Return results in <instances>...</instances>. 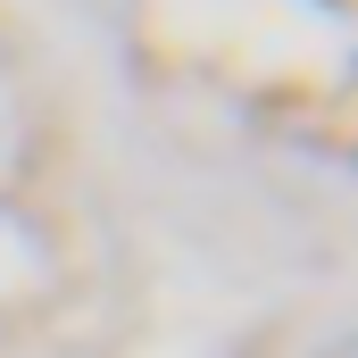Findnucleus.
<instances>
[{
    "mask_svg": "<svg viewBox=\"0 0 358 358\" xmlns=\"http://www.w3.org/2000/svg\"><path fill=\"white\" fill-rule=\"evenodd\" d=\"M317 358H358V342H350V334H334V342H325Z\"/></svg>",
    "mask_w": 358,
    "mask_h": 358,
    "instance_id": "nucleus-1",
    "label": "nucleus"
}]
</instances>
